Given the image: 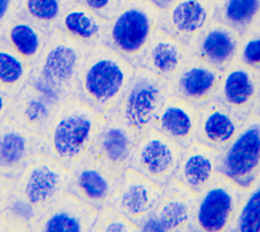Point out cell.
Listing matches in <instances>:
<instances>
[{"instance_id": "cell-31", "label": "cell", "mask_w": 260, "mask_h": 232, "mask_svg": "<svg viewBox=\"0 0 260 232\" xmlns=\"http://www.w3.org/2000/svg\"><path fill=\"white\" fill-rule=\"evenodd\" d=\"M91 232H138V225L106 206L99 211Z\"/></svg>"}, {"instance_id": "cell-32", "label": "cell", "mask_w": 260, "mask_h": 232, "mask_svg": "<svg viewBox=\"0 0 260 232\" xmlns=\"http://www.w3.org/2000/svg\"><path fill=\"white\" fill-rule=\"evenodd\" d=\"M238 62L260 73V30L252 26L242 34Z\"/></svg>"}, {"instance_id": "cell-20", "label": "cell", "mask_w": 260, "mask_h": 232, "mask_svg": "<svg viewBox=\"0 0 260 232\" xmlns=\"http://www.w3.org/2000/svg\"><path fill=\"white\" fill-rule=\"evenodd\" d=\"M241 38L238 31L213 21L192 44V56L224 72L238 58Z\"/></svg>"}, {"instance_id": "cell-4", "label": "cell", "mask_w": 260, "mask_h": 232, "mask_svg": "<svg viewBox=\"0 0 260 232\" xmlns=\"http://www.w3.org/2000/svg\"><path fill=\"white\" fill-rule=\"evenodd\" d=\"M88 50L56 29L32 66L29 82L62 101L77 98L79 72Z\"/></svg>"}, {"instance_id": "cell-13", "label": "cell", "mask_w": 260, "mask_h": 232, "mask_svg": "<svg viewBox=\"0 0 260 232\" xmlns=\"http://www.w3.org/2000/svg\"><path fill=\"white\" fill-rule=\"evenodd\" d=\"M217 0H175L160 12L157 29L191 48L201 32L215 21Z\"/></svg>"}, {"instance_id": "cell-28", "label": "cell", "mask_w": 260, "mask_h": 232, "mask_svg": "<svg viewBox=\"0 0 260 232\" xmlns=\"http://www.w3.org/2000/svg\"><path fill=\"white\" fill-rule=\"evenodd\" d=\"M259 14L260 0H218L215 21L242 35L254 25Z\"/></svg>"}, {"instance_id": "cell-26", "label": "cell", "mask_w": 260, "mask_h": 232, "mask_svg": "<svg viewBox=\"0 0 260 232\" xmlns=\"http://www.w3.org/2000/svg\"><path fill=\"white\" fill-rule=\"evenodd\" d=\"M49 33L24 16L16 14L4 27L0 40L27 64L34 66L47 44Z\"/></svg>"}, {"instance_id": "cell-42", "label": "cell", "mask_w": 260, "mask_h": 232, "mask_svg": "<svg viewBox=\"0 0 260 232\" xmlns=\"http://www.w3.org/2000/svg\"><path fill=\"white\" fill-rule=\"evenodd\" d=\"M217 2H218V0H217Z\"/></svg>"}, {"instance_id": "cell-18", "label": "cell", "mask_w": 260, "mask_h": 232, "mask_svg": "<svg viewBox=\"0 0 260 232\" xmlns=\"http://www.w3.org/2000/svg\"><path fill=\"white\" fill-rule=\"evenodd\" d=\"M62 103L57 97L27 82L14 99L7 118L27 131L44 137L50 121Z\"/></svg>"}, {"instance_id": "cell-16", "label": "cell", "mask_w": 260, "mask_h": 232, "mask_svg": "<svg viewBox=\"0 0 260 232\" xmlns=\"http://www.w3.org/2000/svg\"><path fill=\"white\" fill-rule=\"evenodd\" d=\"M260 90V73L238 60L222 73L216 99L245 122L252 116Z\"/></svg>"}, {"instance_id": "cell-19", "label": "cell", "mask_w": 260, "mask_h": 232, "mask_svg": "<svg viewBox=\"0 0 260 232\" xmlns=\"http://www.w3.org/2000/svg\"><path fill=\"white\" fill-rule=\"evenodd\" d=\"M99 211L64 194L30 226V232H91Z\"/></svg>"}, {"instance_id": "cell-2", "label": "cell", "mask_w": 260, "mask_h": 232, "mask_svg": "<svg viewBox=\"0 0 260 232\" xmlns=\"http://www.w3.org/2000/svg\"><path fill=\"white\" fill-rule=\"evenodd\" d=\"M136 67L101 45L88 50L78 76L77 98L99 113L113 109L122 98Z\"/></svg>"}, {"instance_id": "cell-27", "label": "cell", "mask_w": 260, "mask_h": 232, "mask_svg": "<svg viewBox=\"0 0 260 232\" xmlns=\"http://www.w3.org/2000/svg\"><path fill=\"white\" fill-rule=\"evenodd\" d=\"M32 66L0 40V91L16 98L27 82Z\"/></svg>"}, {"instance_id": "cell-33", "label": "cell", "mask_w": 260, "mask_h": 232, "mask_svg": "<svg viewBox=\"0 0 260 232\" xmlns=\"http://www.w3.org/2000/svg\"><path fill=\"white\" fill-rule=\"evenodd\" d=\"M74 2L90 9L96 15L109 22L118 12L122 0H74Z\"/></svg>"}, {"instance_id": "cell-21", "label": "cell", "mask_w": 260, "mask_h": 232, "mask_svg": "<svg viewBox=\"0 0 260 232\" xmlns=\"http://www.w3.org/2000/svg\"><path fill=\"white\" fill-rule=\"evenodd\" d=\"M191 57L192 52L187 45L156 29L138 58L136 67L169 81Z\"/></svg>"}, {"instance_id": "cell-34", "label": "cell", "mask_w": 260, "mask_h": 232, "mask_svg": "<svg viewBox=\"0 0 260 232\" xmlns=\"http://www.w3.org/2000/svg\"><path fill=\"white\" fill-rule=\"evenodd\" d=\"M20 0H0V33L9 21L16 16Z\"/></svg>"}, {"instance_id": "cell-9", "label": "cell", "mask_w": 260, "mask_h": 232, "mask_svg": "<svg viewBox=\"0 0 260 232\" xmlns=\"http://www.w3.org/2000/svg\"><path fill=\"white\" fill-rule=\"evenodd\" d=\"M184 148L151 129L138 138L127 169L166 188L177 171Z\"/></svg>"}, {"instance_id": "cell-37", "label": "cell", "mask_w": 260, "mask_h": 232, "mask_svg": "<svg viewBox=\"0 0 260 232\" xmlns=\"http://www.w3.org/2000/svg\"><path fill=\"white\" fill-rule=\"evenodd\" d=\"M14 99L11 96L4 94L3 91H0V121L7 118L9 110H11Z\"/></svg>"}, {"instance_id": "cell-6", "label": "cell", "mask_w": 260, "mask_h": 232, "mask_svg": "<svg viewBox=\"0 0 260 232\" xmlns=\"http://www.w3.org/2000/svg\"><path fill=\"white\" fill-rule=\"evenodd\" d=\"M169 96L168 81L142 67H136L122 98L113 109L139 138L152 129Z\"/></svg>"}, {"instance_id": "cell-25", "label": "cell", "mask_w": 260, "mask_h": 232, "mask_svg": "<svg viewBox=\"0 0 260 232\" xmlns=\"http://www.w3.org/2000/svg\"><path fill=\"white\" fill-rule=\"evenodd\" d=\"M106 27L108 22L73 0L56 29L73 43L90 50L103 45Z\"/></svg>"}, {"instance_id": "cell-15", "label": "cell", "mask_w": 260, "mask_h": 232, "mask_svg": "<svg viewBox=\"0 0 260 232\" xmlns=\"http://www.w3.org/2000/svg\"><path fill=\"white\" fill-rule=\"evenodd\" d=\"M195 198L194 194L171 180L155 210L138 225V232H189Z\"/></svg>"}, {"instance_id": "cell-5", "label": "cell", "mask_w": 260, "mask_h": 232, "mask_svg": "<svg viewBox=\"0 0 260 232\" xmlns=\"http://www.w3.org/2000/svg\"><path fill=\"white\" fill-rule=\"evenodd\" d=\"M160 12L147 0L123 2L108 22L103 46L128 59L135 67L157 29Z\"/></svg>"}, {"instance_id": "cell-22", "label": "cell", "mask_w": 260, "mask_h": 232, "mask_svg": "<svg viewBox=\"0 0 260 232\" xmlns=\"http://www.w3.org/2000/svg\"><path fill=\"white\" fill-rule=\"evenodd\" d=\"M200 110L194 105L169 96L153 123L152 129L185 148L197 142Z\"/></svg>"}, {"instance_id": "cell-24", "label": "cell", "mask_w": 260, "mask_h": 232, "mask_svg": "<svg viewBox=\"0 0 260 232\" xmlns=\"http://www.w3.org/2000/svg\"><path fill=\"white\" fill-rule=\"evenodd\" d=\"M199 110L197 142L222 152L234 140L244 122L216 98Z\"/></svg>"}, {"instance_id": "cell-39", "label": "cell", "mask_w": 260, "mask_h": 232, "mask_svg": "<svg viewBox=\"0 0 260 232\" xmlns=\"http://www.w3.org/2000/svg\"><path fill=\"white\" fill-rule=\"evenodd\" d=\"M252 116H254V118H257V119L260 120V90H259V94H258L257 100H256V105H254Z\"/></svg>"}, {"instance_id": "cell-8", "label": "cell", "mask_w": 260, "mask_h": 232, "mask_svg": "<svg viewBox=\"0 0 260 232\" xmlns=\"http://www.w3.org/2000/svg\"><path fill=\"white\" fill-rule=\"evenodd\" d=\"M243 194L242 188L218 174L195 198L189 232H229Z\"/></svg>"}, {"instance_id": "cell-3", "label": "cell", "mask_w": 260, "mask_h": 232, "mask_svg": "<svg viewBox=\"0 0 260 232\" xmlns=\"http://www.w3.org/2000/svg\"><path fill=\"white\" fill-rule=\"evenodd\" d=\"M102 113L78 98L64 100L44 134L47 154L67 170L86 159Z\"/></svg>"}, {"instance_id": "cell-17", "label": "cell", "mask_w": 260, "mask_h": 232, "mask_svg": "<svg viewBox=\"0 0 260 232\" xmlns=\"http://www.w3.org/2000/svg\"><path fill=\"white\" fill-rule=\"evenodd\" d=\"M118 179L86 157L69 170L67 192L96 211H101L109 205Z\"/></svg>"}, {"instance_id": "cell-23", "label": "cell", "mask_w": 260, "mask_h": 232, "mask_svg": "<svg viewBox=\"0 0 260 232\" xmlns=\"http://www.w3.org/2000/svg\"><path fill=\"white\" fill-rule=\"evenodd\" d=\"M218 151L194 142L184 149L173 181L199 196L210 187L218 175Z\"/></svg>"}, {"instance_id": "cell-36", "label": "cell", "mask_w": 260, "mask_h": 232, "mask_svg": "<svg viewBox=\"0 0 260 232\" xmlns=\"http://www.w3.org/2000/svg\"><path fill=\"white\" fill-rule=\"evenodd\" d=\"M0 232H30V228L24 224L3 217L0 220Z\"/></svg>"}, {"instance_id": "cell-12", "label": "cell", "mask_w": 260, "mask_h": 232, "mask_svg": "<svg viewBox=\"0 0 260 232\" xmlns=\"http://www.w3.org/2000/svg\"><path fill=\"white\" fill-rule=\"evenodd\" d=\"M47 152L45 138L9 118L0 121V176L16 179L37 156Z\"/></svg>"}, {"instance_id": "cell-35", "label": "cell", "mask_w": 260, "mask_h": 232, "mask_svg": "<svg viewBox=\"0 0 260 232\" xmlns=\"http://www.w3.org/2000/svg\"><path fill=\"white\" fill-rule=\"evenodd\" d=\"M13 183L14 179H7L0 176V220L3 219L5 212H6L8 207Z\"/></svg>"}, {"instance_id": "cell-30", "label": "cell", "mask_w": 260, "mask_h": 232, "mask_svg": "<svg viewBox=\"0 0 260 232\" xmlns=\"http://www.w3.org/2000/svg\"><path fill=\"white\" fill-rule=\"evenodd\" d=\"M229 232H260V178L244 190Z\"/></svg>"}, {"instance_id": "cell-10", "label": "cell", "mask_w": 260, "mask_h": 232, "mask_svg": "<svg viewBox=\"0 0 260 232\" xmlns=\"http://www.w3.org/2000/svg\"><path fill=\"white\" fill-rule=\"evenodd\" d=\"M138 137L120 119L114 109L102 113L88 159L115 178L127 170L128 162Z\"/></svg>"}, {"instance_id": "cell-40", "label": "cell", "mask_w": 260, "mask_h": 232, "mask_svg": "<svg viewBox=\"0 0 260 232\" xmlns=\"http://www.w3.org/2000/svg\"><path fill=\"white\" fill-rule=\"evenodd\" d=\"M254 27H257V29H259L260 30V14H259V16H258V18H257V21H256V23H254V25H253Z\"/></svg>"}, {"instance_id": "cell-29", "label": "cell", "mask_w": 260, "mask_h": 232, "mask_svg": "<svg viewBox=\"0 0 260 232\" xmlns=\"http://www.w3.org/2000/svg\"><path fill=\"white\" fill-rule=\"evenodd\" d=\"M73 0H20L17 14L52 33Z\"/></svg>"}, {"instance_id": "cell-14", "label": "cell", "mask_w": 260, "mask_h": 232, "mask_svg": "<svg viewBox=\"0 0 260 232\" xmlns=\"http://www.w3.org/2000/svg\"><path fill=\"white\" fill-rule=\"evenodd\" d=\"M222 73L192 56L168 81L170 96L178 97L199 109L216 98Z\"/></svg>"}, {"instance_id": "cell-1", "label": "cell", "mask_w": 260, "mask_h": 232, "mask_svg": "<svg viewBox=\"0 0 260 232\" xmlns=\"http://www.w3.org/2000/svg\"><path fill=\"white\" fill-rule=\"evenodd\" d=\"M69 170L47 152L40 154L14 179L9 204L3 217L26 226L67 194Z\"/></svg>"}, {"instance_id": "cell-41", "label": "cell", "mask_w": 260, "mask_h": 232, "mask_svg": "<svg viewBox=\"0 0 260 232\" xmlns=\"http://www.w3.org/2000/svg\"><path fill=\"white\" fill-rule=\"evenodd\" d=\"M123 2H135V0H123Z\"/></svg>"}, {"instance_id": "cell-38", "label": "cell", "mask_w": 260, "mask_h": 232, "mask_svg": "<svg viewBox=\"0 0 260 232\" xmlns=\"http://www.w3.org/2000/svg\"><path fill=\"white\" fill-rule=\"evenodd\" d=\"M147 2L151 3L153 6L157 9V11L162 12L168 8L170 5L175 2V0H147Z\"/></svg>"}, {"instance_id": "cell-11", "label": "cell", "mask_w": 260, "mask_h": 232, "mask_svg": "<svg viewBox=\"0 0 260 232\" xmlns=\"http://www.w3.org/2000/svg\"><path fill=\"white\" fill-rule=\"evenodd\" d=\"M164 192V187L127 169L118 179L108 206L141 225L155 210Z\"/></svg>"}, {"instance_id": "cell-7", "label": "cell", "mask_w": 260, "mask_h": 232, "mask_svg": "<svg viewBox=\"0 0 260 232\" xmlns=\"http://www.w3.org/2000/svg\"><path fill=\"white\" fill-rule=\"evenodd\" d=\"M217 172L247 190L260 178V120L251 116L243 123L226 149L219 152Z\"/></svg>"}]
</instances>
